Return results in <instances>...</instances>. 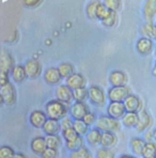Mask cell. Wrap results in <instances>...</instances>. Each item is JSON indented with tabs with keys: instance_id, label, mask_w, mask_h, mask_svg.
I'll return each instance as SVG.
<instances>
[{
	"instance_id": "obj_1",
	"label": "cell",
	"mask_w": 156,
	"mask_h": 158,
	"mask_svg": "<svg viewBox=\"0 0 156 158\" xmlns=\"http://www.w3.org/2000/svg\"><path fill=\"white\" fill-rule=\"evenodd\" d=\"M67 107L64 103L58 101H49L45 106V112L49 118H56V120H62L67 114Z\"/></svg>"
},
{
	"instance_id": "obj_2",
	"label": "cell",
	"mask_w": 156,
	"mask_h": 158,
	"mask_svg": "<svg viewBox=\"0 0 156 158\" xmlns=\"http://www.w3.org/2000/svg\"><path fill=\"white\" fill-rule=\"evenodd\" d=\"M96 127L102 131H118L120 129V122L118 118L110 115H101L96 121Z\"/></svg>"
},
{
	"instance_id": "obj_3",
	"label": "cell",
	"mask_w": 156,
	"mask_h": 158,
	"mask_svg": "<svg viewBox=\"0 0 156 158\" xmlns=\"http://www.w3.org/2000/svg\"><path fill=\"white\" fill-rule=\"evenodd\" d=\"M0 98L3 104L8 106H13L16 102L15 88L10 81L0 85Z\"/></svg>"
},
{
	"instance_id": "obj_4",
	"label": "cell",
	"mask_w": 156,
	"mask_h": 158,
	"mask_svg": "<svg viewBox=\"0 0 156 158\" xmlns=\"http://www.w3.org/2000/svg\"><path fill=\"white\" fill-rule=\"evenodd\" d=\"M129 95V89L126 85L111 87L108 91V98L110 102H124Z\"/></svg>"
},
{
	"instance_id": "obj_5",
	"label": "cell",
	"mask_w": 156,
	"mask_h": 158,
	"mask_svg": "<svg viewBox=\"0 0 156 158\" xmlns=\"http://www.w3.org/2000/svg\"><path fill=\"white\" fill-rule=\"evenodd\" d=\"M126 112L127 110L123 102H110L107 106V114L118 120L122 118Z\"/></svg>"
},
{
	"instance_id": "obj_6",
	"label": "cell",
	"mask_w": 156,
	"mask_h": 158,
	"mask_svg": "<svg viewBox=\"0 0 156 158\" xmlns=\"http://www.w3.org/2000/svg\"><path fill=\"white\" fill-rule=\"evenodd\" d=\"M89 91V99L90 102L95 106H103L105 104V94L102 88H99V85H91L88 89Z\"/></svg>"
},
{
	"instance_id": "obj_7",
	"label": "cell",
	"mask_w": 156,
	"mask_h": 158,
	"mask_svg": "<svg viewBox=\"0 0 156 158\" xmlns=\"http://www.w3.org/2000/svg\"><path fill=\"white\" fill-rule=\"evenodd\" d=\"M56 97H57L58 101L62 102L64 104H69L74 98L73 90L67 85H60L56 89Z\"/></svg>"
},
{
	"instance_id": "obj_8",
	"label": "cell",
	"mask_w": 156,
	"mask_h": 158,
	"mask_svg": "<svg viewBox=\"0 0 156 158\" xmlns=\"http://www.w3.org/2000/svg\"><path fill=\"white\" fill-rule=\"evenodd\" d=\"M25 71H26L27 77L30 79H36L38 78L41 74V64L39 63L38 60L29 59L25 63Z\"/></svg>"
},
{
	"instance_id": "obj_9",
	"label": "cell",
	"mask_w": 156,
	"mask_h": 158,
	"mask_svg": "<svg viewBox=\"0 0 156 158\" xmlns=\"http://www.w3.org/2000/svg\"><path fill=\"white\" fill-rule=\"evenodd\" d=\"M89 108L83 102H76L72 105L70 112L74 120H82L85 115L89 112Z\"/></svg>"
},
{
	"instance_id": "obj_10",
	"label": "cell",
	"mask_w": 156,
	"mask_h": 158,
	"mask_svg": "<svg viewBox=\"0 0 156 158\" xmlns=\"http://www.w3.org/2000/svg\"><path fill=\"white\" fill-rule=\"evenodd\" d=\"M47 114L46 112L42 110H34L31 112L30 114V118H29V121H30V124L32 125L33 127L36 128H42L45 124V122L47 121Z\"/></svg>"
},
{
	"instance_id": "obj_11",
	"label": "cell",
	"mask_w": 156,
	"mask_h": 158,
	"mask_svg": "<svg viewBox=\"0 0 156 158\" xmlns=\"http://www.w3.org/2000/svg\"><path fill=\"white\" fill-rule=\"evenodd\" d=\"M61 79L62 76L60 74L58 67H49V69H47L44 72V80L48 85H58Z\"/></svg>"
},
{
	"instance_id": "obj_12",
	"label": "cell",
	"mask_w": 156,
	"mask_h": 158,
	"mask_svg": "<svg viewBox=\"0 0 156 158\" xmlns=\"http://www.w3.org/2000/svg\"><path fill=\"white\" fill-rule=\"evenodd\" d=\"M86 82H87L86 78L79 73H74L73 75H71L70 77L65 79V85H69L72 90H76L79 89V88L85 87Z\"/></svg>"
},
{
	"instance_id": "obj_13",
	"label": "cell",
	"mask_w": 156,
	"mask_h": 158,
	"mask_svg": "<svg viewBox=\"0 0 156 158\" xmlns=\"http://www.w3.org/2000/svg\"><path fill=\"white\" fill-rule=\"evenodd\" d=\"M136 48H137V52L141 55H150L153 50V42L152 39H149L145 38V36H142L137 41L136 44Z\"/></svg>"
},
{
	"instance_id": "obj_14",
	"label": "cell",
	"mask_w": 156,
	"mask_h": 158,
	"mask_svg": "<svg viewBox=\"0 0 156 158\" xmlns=\"http://www.w3.org/2000/svg\"><path fill=\"white\" fill-rule=\"evenodd\" d=\"M13 63H14V60L12 56L6 52H2L1 56H0V73H4V74L11 73V71H12L14 66Z\"/></svg>"
},
{
	"instance_id": "obj_15",
	"label": "cell",
	"mask_w": 156,
	"mask_h": 158,
	"mask_svg": "<svg viewBox=\"0 0 156 158\" xmlns=\"http://www.w3.org/2000/svg\"><path fill=\"white\" fill-rule=\"evenodd\" d=\"M42 129L46 135H57L61 131V123L59 120L48 118Z\"/></svg>"
},
{
	"instance_id": "obj_16",
	"label": "cell",
	"mask_w": 156,
	"mask_h": 158,
	"mask_svg": "<svg viewBox=\"0 0 156 158\" xmlns=\"http://www.w3.org/2000/svg\"><path fill=\"white\" fill-rule=\"evenodd\" d=\"M109 82L112 87H121L125 85L127 82V77L124 72L122 71H113L109 75Z\"/></svg>"
},
{
	"instance_id": "obj_17",
	"label": "cell",
	"mask_w": 156,
	"mask_h": 158,
	"mask_svg": "<svg viewBox=\"0 0 156 158\" xmlns=\"http://www.w3.org/2000/svg\"><path fill=\"white\" fill-rule=\"evenodd\" d=\"M138 115H139V121H138V124H137V126L135 127V128H136L137 131L142 132L150 127L152 120H151L150 114H149L145 110L138 111Z\"/></svg>"
},
{
	"instance_id": "obj_18",
	"label": "cell",
	"mask_w": 156,
	"mask_h": 158,
	"mask_svg": "<svg viewBox=\"0 0 156 158\" xmlns=\"http://www.w3.org/2000/svg\"><path fill=\"white\" fill-rule=\"evenodd\" d=\"M125 105L127 111H132V112H138L141 108V101L138 96L134 94H129V96L125 98V101L123 102Z\"/></svg>"
},
{
	"instance_id": "obj_19",
	"label": "cell",
	"mask_w": 156,
	"mask_h": 158,
	"mask_svg": "<svg viewBox=\"0 0 156 158\" xmlns=\"http://www.w3.org/2000/svg\"><path fill=\"white\" fill-rule=\"evenodd\" d=\"M118 142V138L116 136L115 131H103L102 132L101 144L103 148H113Z\"/></svg>"
},
{
	"instance_id": "obj_20",
	"label": "cell",
	"mask_w": 156,
	"mask_h": 158,
	"mask_svg": "<svg viewBox=\"0 0 156 158\" xmlns=\"http://www.w3.org/2000/svg\"><path fill=\"white\" fill-rule=\"evenodd\" d=\"M47 148V143H46L45 137H36L31 141V150L34 154L42 155L44 151Z\"/></svg>"
},
{
	"instance_id": "obj_21",
	"label": "cell",
	"mask_w": 156,
	"mask_h": 158,
	"mask_svg": "<svg viewBox=\"0 0 156 158\" xmlns=\"http://www.w3.org/2000/svg\"><path fill=\"white\" fill-rule=\"evenodd\" d=\"M122 120V124L124 125L127 128H135L138 124L139 121V115L138 112H132V111H127L123 118H121Z\"/></svg>"
},
{
	"instance_id": "obj_22",
	"label": "cell",
	"mask_w": 156,
	"mask_h": 158,
	"mask_svg": "<svg viewBox=\"0 0 156 158\" xmlns=\"http://www.w3.org/2000/svg\"><path fill=\"white\" fill-rule=\"evenodd\" d=\"M145 143H146L145 139L139 138V137H135V138L130 139L129 145H130V148H132L134 154H136L137 156H142V152H143V148H144Z\"/></svg>"
},
{
	"instance_id": "obj_23",
	"label": "cell",
	"mask_w": 156,
	"mask_h": 158,
	"mask_svg": "<svg viewBox=\"0 0 156 158\" xmlns=\"http://www.w3.org/2000/svg\"><path fill=\"white\" fill-rule=\"evenodd\" d=\"M102 131L99 128H92L90 129L89 132L86 135V140L89 143L90 145L95 146L101 143V139H102Z\"/></svg>"
},
{
	"instance_id": "obj_24",
	"label": "cell",
	"mask_w": 156,
	"mask_h": 158,
	"mask_svg": "<svg viewBox=\"0 0 156 158\" xmlns=\"http://www.w3.org/2000/svg\"><path fill=\"white\" fill-rule=\"evenodd\" d=\"M156 14V0H146L143 8V15L148 22H152Z\"/></svg>"
},
{
	"instance_id": "obj_25",
	"label": "cell",
	"mask_w": 156,
	"mask_h": 158,
	"mask_svg": "<svg viewBox=\"0 0 156 158\" xmlns=\"http://www.w3.org/2000/svg\"><path fill=\"white\" fill-rule=\"evenodd\" d=\"M11 76L15 82H22L27 77L25 67L22 65H14L12 71H11Z\"/></svg>"
},
{
	"instance_id": "obj_26",
	"label": "cell",
	"mask_w": 156,
	"mask_h": 158,
	"mask_svg": "<svg viewBox=\"0 0 156 158\" xmlns=\"http://www.w3.org/2000/svg\"><path fill=\"white\" fill-rule=\"evenodd\" d=\"M141 33L149 39H156V25L152 22H148L141 27Z\"/></svg>"
},
{
	"instance_id": "obj_27",
	"label": "cell",
	"mask_w": 156,
	"mask_h": 158,
	"mask_svg": "<svg viewBox=\"0 0 156 158\" xmlns=\"http://www.w3.org/2000/svg\"><path fill=\"white\" fill-rule=\"evenodd\" d=\"M112 12H115V11H111L110 9L107 8L104 3L99 2V6H97V11H96V18L101 20V22H104L105 19H107V18L112 14Z\"/></svg>"
},
{
	"instance_id": "obj_28",
	"label": "cell",
	"mask_w": 156,
	"mask_h": 158,
	"mask_svg": "<svg viewBox=\"0 0 156 158\" xmlns=\"http://www.w3.org/2000/svg\"><path fill=\"white\" fill-rule=\"evenodd\" d=\"M73 127L79 136H86L89 132V125L83 120H74Z\"/></svg>"
},
{
	"instance_id": "obj_29",
	"label": "cell",
	"mask_w": 156,
	"mask_h": 158,
	"mask_svg": "<svg viewBox=\"0 0 156 158\" xmlns=\"http://www.w3.org/2000/svg\"><path fill=\"white\" fill-rule=\"evenodd\" d=\"M46 143H47V148H52L57 150L60 145H61V138H60L59 134L57 135H46L45 137Z\"/></svg>"
},
{
	"instance_id": "obj_30",
	"label": "cell",
	"mask_w": 156,
	"mask_h": 158,
	"mask_svg": "<svg viewBox=\"0 0 156 158\" xmlns=\"http://www.w3.org/2000/svg\"><path fill=\"white\" fill-rule=\"evenodd\" d=\"M156 154V142H146L144 145L143 152H142V157L143 158H155Z\"/></svg>"
},
{
	"instance_id": "obj_31",
	"label": "cell",
	"mask_w": 156,
	"mask_h": 158,
	"mask_svg": "<svg viewBox=\"0 0 156 158\" xmlns=\"http://www.w3.org/2000/svg\"><path fill=\"white\" fill-rule=\"evenodd\" d=\"M70 158H91V153L85 146L77 148V150L71 151Z\"/></svg>"
},
{
	"instance_id": "obj_32",
	"label": "cell",
	"mask_w": 156,
	"mask_h": 158,
	"mask_svg": "<svg viewBox=\"0 0 156 158\" xmlns=\"http://www.w3.org/2000/svg\"><path fill=\"white\" fill-rule=\"evenodd\" d=\"M58 69H59L62 78H65V79L74 74V66L72 65L71 63H67V62H64V63L60 64V65L58 66Z\"/></svg>"
},
{
	"instance_id": "obj_33",
	"label": "cell",
	"mask_w": 156,
	"mask_h": 158,
	"mask_svg": "<svg viewBox=\"0 0 156 158\" xmlns=\"http://www.w3.org/2000/svg\"><path fill=\"white\" fill-rule=\"evenodd\" d=\"M73 93H74V99L76 102H85L87 98H89V91L85 87L73 90Z\"/></svg>"
},
{
	"instance_id": "obj_34",
	"label": "cell",
	"mask_w": 156,
	"mask_h": 158,
	"mask_svg": "<svg viewBox=\"0 0 156 158\" xmlns=\"http://www.w3.org/2000/svg\"><path fill=\"white\" fill-rule=\"evenodd\" d=\"M62 137L65 140V142H71V141H74L75 139H77L79 137V135L77 134V131L74 129V127H71V128H66L64 131H62Z\"/></svg>"
},
{
	"instance_id": "obj_35",
	"label": "cell",
	"mask_w": 156,
	"mask_h": 158,
	"mask_svg": "<svg viewBox=\"0 0 156 158\" xmlns=\"http://www.w3.org/2000/svg\"><path fill=\"white\" fill-rule=\"evenodd\" d=\"M99 2L97 0H94V1L90 2L87 6V9H86V12H87V15L89 18H96V11H97V6H99Z\"/></svg>"
},
{
	"instance_id": "obj_36",
	"label": "cell",
	"mask_w": 156,
	"mask_h": 158,
	"mask_svg": "<svg viewBox=\"0 0 156 158\" xmlns=\"http://www.w3.org/2000/svg\"><path fill=\"white\" fill-rule=\"evenodd\" d=\"M115 152L111 151L109 148H99L96 152V158H115Z\"/></svg>"
},
{
	"instance_id": "obj_37",
	"label": "cell",
	"mask_w": 156,
	"mask_h": 158,
	"mask_svg": "<svg viewBox=\"0 0 156 158\" xmlns=\"http://www.w3.org/2000/svg\"><path fill=\"white\" fill-rule=\"evenodd\" d=\"M83 143V139L82 136H79L77 139H75L74 141H71V142H65V146H66L67 150L70 151H74L77 150V148H81Z\"/></svg>"
},
{
	"instance_id": "obj_38",
	"label": "cell",
	"mask_w": 156,
	"mask_h": 158,
	"mask_svg": "<svg viewBox=\"0 0 156 158\" xmlns=\"http://www.w3.org/2000/svg\"><path fill=\"white\" fill-rule=\"evenodd\" d=\"M15 155V152L11 146L2 145L0 148V158H12Z\"/></svg>"
},
{
	"instance_id": "obj_39",
	"label": "cell",
	"mask_w": 156,
	"mask_h": 158,
	"mask_svg": "<svg viewBox=\"0 0 156 158\" xmlns=\"http://www.w3.org/2000/svg\"><path fill=\"white\" fill-rule=\"evenodd\" d=\"M104 4L111 11L117 12L121 9V0H104Z\"/></svg>"
},
{
	"instance_id": "obj_40",
	"label": "cell",
	"mask_w": 156,
	"mask_h": 158,
	"mask_svg": "<svg viewBox=\"0 0 156 158\" xmlns=\"http://www.w3.org/2000/svg\"><path fill=\"white\" fill-rule=\"evenodd\" d=\"M102 23H103V25L106 27H113L116 25V23H117V13L112 12V14H111L107 19H105L104 22H102Z\"/></svg>"
},
{
	"instance_id": "obj_41",
	"label": "cell",
	"mask_w": 156,
	"mask_h": 158,
	"mask_svg": "<svg viewBox=\"0 0 156 158\" xmlns=\"http://www.w3.org/2000/svg\"><path fill=\"white\" fill-rule=\"evenodd\" d=\"M60 123H61V131H62L66 128H71V127H73L74 121H72L71 118L65 117V118H62V120H60Z\"/></svg>"
},
{
	"instance_id": "obj_42",
	"label": "cell",
	"mask_w": 156,
	"mask_h": 158,
	"mask_svg": "<svg viewBox=\"0 0 156 158\" xmlns=\"http://www.w3.org/2000/svg\"><path fill=\"white\" fill-rule=\"evenodd\" d=\"M57 150L56 148H47L45 151H44V153L41 155L42 158H56L57 157Z\"/></svg>"
},
{
	"instance_id": "obj_43",
	"label": "cell",
	"mask_w": 156,
	"mask_h": 158,
	"mask_svg": "<svg viewBox=\"0 0 156 158\" xmlns=\"http://www.w3.org/2000/svg\"><path fill=\"white\" fill-rule=\"evenodd\" d=\"M83 121H85L86 123H87L88 125H93L94 123H96V121H97V118H96V117H95V114L93 112H88L87 114L85 115V118H82Z\"/></svg>"
},
{
	"instance_id": "obj_44",
	"label": "cell",
	"mask_w": 156,
	"mask_h": 158,
	"mask_svg": "<svg viewBox=\"0 0 156 158\" xmlns=\"http://www.w3.org/2000/svg\"><path fill=\"white\" fill-rule=\"evenodd\" d=\"M42 0H24V6L27 8H34L41 3Z\"/></svg>"
},
{
	"instance_id": "obj_45",
	"label": "cell",
	"mask_w": 156,
	"mask_h": 158,
	"mask_svg": "<svg viewBox=\"0 0 156 158\" xmlns=\"http://www.w3.org/2000/svg\"><path fill=\"white\" fill-rule=\"evenodd\" d=\"M145 138H146V142H151V141L154 140V138H153V131H149V132H146Z\"/></svg>"
},
{
	"instance_id": "obj_46",
	"label": "cell",
	"mask_w": 156,
	"mask_h": 158,
	"mask_svg": "<svg viewBox=\"0 0 156 158\" xmlns=\"http://www.w3.org/2000/svg\"><path fill=\"white\" fill-rule=\"evenodd\" d=\"M12 158H28V157L25 154H23V153H15V155Z\"/></svg>"
},
{
	"instance_id": "obj_47",
	"label": "cell",
	"mask_w": 156,
	"mask_h": 158,
	"mask_svg": "<svg viewBox=\"0 0 156 158\" xmlns=\"http://www.w3.org/2000/svg\"><path fill=\"white\" fill-rule=\"evenodd\" d=\"M119 158H137V157H135V156H133V155H129V154H124V155H122V156H120Z\"/></svg>"
},
{
	"instance_id": "obj_48",
	"label": "cell",
	"mask_w": 156,
	"mask_h": 158,
	"mask_svg": "<svg viewBox=\"0 0 156 158\" xmlns=\"http://www.w3.org/2000/svg\"><path fill=\"white\" fill-rule=\"evenodd\" d=\"M153 138H154V140H155V142H156V129L154 131H153Z\"/></svg>"
},
{
	"instance_id": "obj_49",
	"label": "cell",
	"mask_w": 156,
	"mask_h": 158,
	"mask_svg": "<svg viewBox=\"0 0 156 158\" xmlns=\"http://www.w3.org/2000/svg\"><path fill=\"white\" fill-rule=\"evenodd\" d=\"M155 53H156V44H155Z\"/></svg>"
},
{
	"instance_id": "obj_50",
	"label": "cell",
	"mask_w": 156,
	"mask_h": 158,
	"mask_svg": "<svg viewBox=\"0 0 156 158\" xmlns=\"http://www.w3.org/2000/svg\"><path fill=\"white\" fill-rule=\"evenodd\" d=\"M155 158H156V154H155Z\"/></svg>"
},
{
	"instance_id": "obj_51",
	"label": "cell",
	"mask_w": 156,
	"mask_h": 158,
	"mask_svg": "<svg viewBox=\"0 0 156 158\" xmlns=\"http://www.w3.org/2000/svg\"><path fill=\"white\" fill-rule=\"evenodd\" d=\"M155 67H156V63H155Z\"/></svg>"
}]
</instances>
